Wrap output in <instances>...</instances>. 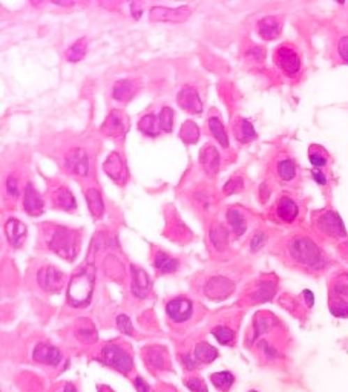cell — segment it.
<instances>
[{
  "mask_svg": "<svg viewBox=\"0 0 348 392\" xmlns=\"http://www.w3.org/2000/svg\"><path fill=\"white\" fill-rule=\"evenodd\" d=\"M285 251L293 264L308 272H321L326 265L319 247L308 236H293L287 242Z\"/></svg>",
  "mask_w": 348,
  "mask_h": 392,
  "instance_id": "cell-1",
  "label": "cell"
},
{
  "mask_svg": "<svg viewBox=\"0 0 348 392\" xmlns=\"http://www.w3.org/2000/svg\"><path fill=\"white\" fill-rule=\"evenodd\" d=\"M96 285V270L94 267L79 268L68 287V304L74 308H83L91 302L92 291Z\"/></svg>",
  "mask_w": 348,
  "mask_h": 392,
  "instance_id": "cell-2",
  "label": "cell"
},
{
  "mask_svg": "<svg viewBox=\"0 0 348 392\" xmlns=\"http://www.w3.org/2000/svg\"><path fill=\"white\" fill-rule=\"evenodd\" d=\"M46 242L54 253L66 260H74L79 255L80 235L66 227H52L46 235Z\"/></svg>",
  "mask_w": 348,
  "mask_h": 392,
  "instance_id": "cell-3",
  "label": "cell"
},
{
  "mask_svg": "<svg viewBox=\"0 0 348 392\" xmlns=\"http://www.w3.org/2000/svg\"><path fill=\"white\" fill-rule=\"evenodd\" d=\"M98 360L103 365L112 368V370L119 371L123 375H129L134 371V359L133 351H129L126 345L111 342L106 343L105 347L100 350Z\"/></svg>",
  "mask_w": 348,
  "mask_h": 392,
  "instance_id": "cell-4",
  "label": "cell"
},
{
  "mask_svg": "<svg viewBox=\"0 0 348 392\" xmlns=\"http://www.w3.org/2000/svg\"><path fill=\"white\" fill-rule=\"evenodd\" d=\"M328 308L336 317H348V270L338 272L330 279Z\"/></svg>",
  "mask_w": 348,
  "mask_h": 392,
  "instance_id": "cell-5",
  "label": "cell"
},
{
  "mask_svg": "<svg viewBox=\"0 0 348 392\" xmlns=\"http://www.w3.org/2000/svg\"><path fill=\"white\" fill-rule=\"evenodd\" d=\"M273 60L276 66L289 77H296L301 71V65H303L299 52L296 51L295 46H292L289 43L278 46L273 54Z\"/></svg>",
  "mask_w": 348,
  "mask_h": 392,
  "instance_id": "cell-6",
  "label": "cell"
},
{
  "mask_svg": "<svg viewBox=\"0 0 348 392\" xmlns=\"http://www.w3.org/2000/svg\"><path fill=\"white\" fill-rule=\"evenodd\" d=\"M37 282L38 285L42 287V290L48 291V293H59V291L63 288L65 276L59 268L52 265H46L38 270Z\"/></svg>",
  "mask_w": 348,
  "mask_h": 392,
  "instance_id": "cell-7",
  "label": "cell"
},
{
  "mask_svg": "<svg viewBox=\"0 0 348 392\" xmlns=\"http://www.w3.org/2000/svg\"><path fill=\"white\" fill-rule=\"evenodd\" d=\"M316 226L321 230L324 235L330 237H344L347 235L342 219L339 218V214L333 210L322 212L318 218H316Z\"/></svg>",
  "mask_w": 348,
  "mask_h": 392,
  "instance_id": "cell-8",
  "label": "cell"
},
{
  "mask_svg": "<svg viewBox=\"0 0 348 392\" xmlns=\"http://www.w3.org/2000/svg\"><path fill=\"white\" fill-rule=\"evenodd\" d=\"M190 8H165V6H153L151 10V20L152 22H172V23H183L190 17Z\"/></svg>",
  "mask_w": 348,
  "mask_h": 392,
  "instance_id": "cell-9",
  "label": "cell"
},
{
  "mask_svg": "<svg viewBox=\"0 0 348 392\" xmlns=\"http://www.w3.org/2000/svg\"><path fill=\"white\" fill-rule=\"evenodd\" d=\"M166 313L169 319L175 324H184L193 314V304L186 297H175L166 305Z\"/></svg>",
  "mask_w": 348,
  "mask_h": 392,
  "instance_id": "cell-10",
  "label": "cell"
},
{
  "mask_svg": "<svg viewBox=\"0 0 348 392\" xmlns=\"http://www.w3.org/2000/svg\"><path fill=\"white\" fill-rule=\"evenodd\" d=\"M234 282L222 278V276H216V278H212L206 283L204 293L209 299H212V301H222V299H226L234 293Z\"/></svg>",
  "mask_w": 348,
  "mask_h": 392,
  "instance_id": "cell-11",
  "label": "cell"
},
{
  "mask_svg": "<svg viewBox=\"0 0 348 392\" xmlns=\"http://www.w3.org/2000/svg\"><path fill=\"white\" fill-rule=\"evenodd\" d=\"M65 168L68 173L86 176L89 172V161L83 149H73L65 158Z\"/></svg>",
  "mask_w": 348,
  "mask_h": 392,
  "instance_id": "cell-12",
  "label": "cell"
},
{
  "mask_svg": "<svg viewBox=\"0 0 348 392\" xmlns=\"http://www.w3.org/2000/svg\"><path fill=\"white\" fill-rule=\"evenodd\" d=\"M176 102L181 109L189 113H201V111H203V102H201L198 92L190 86H184L178 92Z\"/></svg>",
  "mask_w": 348,
  "mask_h": 392,
  "instance_id": "cell-13",
  "label": "cell"
},
{
  "mask_svg": "<svg viewBox=\"0 0 348 392\" xmlns=\"http://www.w3.org/2000/svg\"><path fill=\"white\" fill-rule=\"evenodd\" d=\"M275 213L276 218L281 222L292 224V222L298 218L299 207L289 195H282L280 199H278V203L275 205Z\"/></svg>",
  "mask_w": 348,
  "mask_h": 392,
  "instance_id": "cell-14",
  "label": "cell"
},
{
  "mask_svg": "<svg viewBox=\"0 0 348 392\" xmlns=\"http://www.w3.org/2000/svg\"><path fill=\"white\" fill-rule=\"evenodd\" d=\"M129 127V118L125 112L121 111H112L105 121L103 130H106L111 136H121L126 134Z\"/></svg>",
  "mask_w": 348,
  "mask_h": 392,
  "instance_id": "cell-15",
  "label": "cell"
},
{
  "mask_svg": "<svg viewBox=\"0 0 348 392\" xmlns=\"http://www.w3.org/2000/svg\"><path fill=\"white\" fill-rule=\"evenodd\" d=\"M23 209H25L29 217H37V214H40L45 209L43 199L33 184H27L25 187V195H23Z\"/></svg>",
  "mask_w": 348,
  "mask_h": 392,
  "instance_id": "cell-16",
  "label": "cell"
},
{
  "mask_svg": "<svg viewBox=\"0 0 348 392\" xmlns=\"http://www.w3.org/2000/svg\"><path fill=\"white\" fill-rule=\"evenodd\" d=\"M33 357L37 363L46 366H57L61 362L60 351L48 343H38L34 350Z\"/></svg>",
  "mask_w": 348,
  "mask_h": 392,
  "instance_id": "cell-17",
  "label": "cell"
},
{
  "mask_svg": "<svg viewBox=\"0 0 348 392\" xmlns=\"http://www.w3.org/2000/svg\"><path fill=\"white\" fill-rule=\"evenodd\" d=\"M281 29H282L281 17L268 15V17H264L258 22V34L264 38V40H275V38L281 34Z\"/></svg>",
  "mask_w": 348,
  "mask_h": 392,
  "instance_id": "cell-18",
  "label": "cell"
},
{
  "mask_svg": "<svg viewBox=\"0 0 348 392\" xmlns=\"http://www.w3.org/2000/svg\"><path fill=\"white\" fill-rule=\"evenodd\" d=\"M130 272H133V285H130L133 295L138 299H144L151 290V279L148 273L143 272L142 268L138 267H133Z\"/></svg>",
  "mask_w": 348,
  "mask_h": 392,
  "instance_id": "cell-19",
  "label": "cell"
},
{
  "mask_svg": "<svg viewBox=\"0 0 348 392\" xmlns=\"http://www.w3.org/2000/svg\"><path fill=\"white\" fill-rule=\"evenodd\" d=\"M275 173L282 182H292L298 175V166L290 157H280L275 163Z\"/></svg>",
  "mask_w": 348,
  "mask_h": 392,
  "instance_id": "cell-20",
  "label": "cell"
},
{
  "mask_svg": "<svg viewBox=\"0 0 348 392\" xmlns=\"http://www.w3.org/2000/svg\"><path fill=\"white\" fill-rule=\"evenodd\" d=\"M146 365H148L152 371H161L166 370L169 357L166 354V348L163 347H151L144 351Z\"/></svg>",
  "mask_w": 348,
  "mask_h": 392,
  "instance_id": "cell-21",
  "label": "cell"
},
{
  "mask_svg": "<svg viewBox=\"0 0 348 392\" xmlns=\"http://www.w3.org/2000/svg\"><path fill=\"white\" fill-rule=\"evenodd\" d=\"M199 163L204 167V171L207 172L209 176H215L216 173H218V168H220L218 150H216L211 144L206 146V148L199 153Z\"/></svg>",
  "mask_w": 348,
  "mask_h": 392,
  "instance_id": "cell-22",
  "label": "cell"
},
{
  "mask_svg": "<svg viewBox=\"0 0 348 392\" xmlns=\"http://www.w3.org/2000/svg\"><path fill=\"white\" fill-rule=\"evenodd\" d=\"M5 232H6V237L13 247H20L23 240L27 237V227L23 222H20L19 219L11 218L8 219L6 226H5Z\"/></svg>",
  "mask_w": 348,
  "mask_h": 392,
  "instance_id": "cell-23",
  "label": "cell"
},
{
  "mask_svg": "<svg viewBox=\"0 0 348 392\" xmlns=\"http://www.w3.org/2000/svg\"><path fill=\"white\" fill-rule=\"evenodd\" d=\"M103 168L107 176H111V178L117 182L121 181L123 176H125V166H123V161L119 153H111L105 161Z\"/></svg>",
  "mask_w": 348,
  "mask_h": 392,
  "instance_id": "cell-24",
  "label": "cell"
},
{
  "mask_svg": "<svg viewBox=\"0 0 348 392\" xmlns=\"http://www.w3.org/2000/svg\"><path fill=\"white\" fill-rule=\"evenodd\" d=\"M234 132L238 141L241 143H250L257 138V130H255L253 125L245 118H238L235 126H234Z\"/></svg>",
  "mask_w": 348,
  "mask_h": 392,
  "instance_id": "cell-25",
  "label": "cell"
},
{
  "mask_svg": "<svg viewBox=\"0 0 348 392\" xmlns=\"http://www.w3.org/2000/svg\"><path fill=\"white\" fill-rule=\"evenodd\" d=\"M137 88L134 86V83L130 80H120L114 84L112 95L117 102H128V100L133 98L135 95Z\"/></svg>",
  "mask_w": 348,
  "mask_h": 392,
  "instance_id": "cell-26",
  "label": "cell"
},
{
  "mask_svg": "<svg viewBox=\"0 0 348 392\" xmlns=\"http://www.w3.org/2000/svg\"><path fill=\"white\" fill-rule=\"evenodd\" d=\"M52 201H54V205L59 207V209H63V210H74L77 207L73 194L65 187H59L56 191H54Z\"/></svg>",
  "mask_w": 348,
  "mask_h": 392,
  "instance_id": "cell-27",
  "label": "cell"
},
{
  "mask_svg": "<svg viewBox=\"0 0 348 392\" xmlns=\"http://www.w3.org/2000/svg\"><path fill=\"white\" fill-rule=\"evenodd\" d=\"M86 201H88V207L89 212L94 218H100L105 213V203L102 194L97 189H89L86 190Z\"/></svg>",
  "mask_w": 348,
  "mask_h": 392,
  "instance_id": "cell-28",
  "label": "cell"
},
{
  "mask_svg": "<svg viewBox=\"0 0 348 392\" xmlns=\"http://www.w3.org/2000/svg\"><path fill=\"white\" fill-rule=\"evenodd\" d=\"M193 356H195V359L199 363L209 365V363H212L216 357H218V351H216L212 345H209L207 342H199V343H197L195 351H193Z\"/></svg>",
  "mask_w": 348,
  "mask_h": 392,
  "instance_id": "cell-29",
  "label": "cell"
},
{
  "mask_svg": "<svg viewBox=\"0 0 348 392\" xmlns=\"http://www.w3.org/2000/svg\"><path fill=\"white\" fill-rule=\"evenodd\" d=\"M153 267H156L157 270L163 274L174 273L178 268V260L166 255V253H163V251H158L156 255V259H153Z\"/></svg>",
  "mask_w": 348,
  "mask_h": 392,
  "instance_id": "cell-30",
  "label": "cell"
},
{
  "mask_svg": "<svg viewBox=\"0 0 348 392\" xmlns=\"http://www.w3.org/2000/svg\"><path fill=\"white\" fill-rule=\"evenodd\" d=\"M138 129H140V132H143L144 135L148 136H157L160 132V120L156 117L153 113H148L144 115L143 118H140L138 121Z\"/></svg>",
  "mask_w": 348,
  "mask_h": 392,
  "instance_id": "cell-31",
  "label": "cell"
},
{
  "mask_svg": "<svg viewBox=\"0 0 348 392\" xmlns=\"http://www.w3.org/2000/svg\"><path fill=\"white\" fill-rule=\"evenodd\" d=\"M211 380L213 383V386L220 392H229L235 383V375L229 371H221L212 374Z\"/></svg>",
  "mask_w": 348,
  "mask_h": 392,
  "instance_id": "cell-32",
  "label": "cell"
},
{
  "mask_svg": "<svg viewBox=\"0 0 348 392\" xmlns=\"http://www.w3.org/2000/svg\"><path fill=\"white\" fill-rule=\"evenodd\" d=\"M209 129H211L212 135L216 138V141H218L222 148H229V136L226 134V129H224L220 117L209 118Z\"/></svg>",
  "mask_w": 348,
  "mask_h": 392,
  "instance_id": "cell-33",
  "label": "cell"
},
{
  "mask_svg": "<svg viewBox=\"0 0 348 392\" xmlns=\"http://www.w3.org/2000/svg\"><path fill=\"white\" fill-rule=\"evenodd\" d=\"M227 221H229V224L232 227V230L238 235V236H241L245 233V230H247V221L245 218L243 217V213L236 210V209H230L227 212Z\"/></svg>",
  "mask_w": 348,
  "mask_h": 392,
  "instance_id": "cell-34",
  "label": "cell"
},
{
  "mask_svg": "<svg viewBox=\"0 0 348 392\" xmlns=\"http://www.w3.org/2000/svg\"><path fill=\"white\" fill-rule=\"evenodd\" d=\"M308 158H310V163L318 168L326 167L328 164V161H330L327 150L321 148V146H316V144L310 146V149H308Z\"/></svg>",
  "mask_w": 348,
  "mask_h": 392,
  "instance_id": "cell-35",
  "label": "cell"
},
{
  "mask_svg": "<svg viewBox=\"0 0 348 392\" xmlns=\"http://www.w3.org/2000/svg\"><path fill=\"white\" fill-rule=\"evenodd\" d=\"M180 138L186 144H195L199 138V129L195 123L190 120L184 121L180 129Z\"/></svg>",
  "mask_w": 348,
  "mask_h": 392,
  "instance_id": "cell-36",
  "label": "cell"
},
{
  "mask_svg": "<svg viewBox=\"0 0 348 392\" xmlns=\"http://www.w3.org/2000/svg\"><path fill=\"white\" fill-rule=\"evenodd\" d=\"M86 51H88L86 38H80V40H77L71 48H69L68 61H71V63H77V61H80L84 56H86Z\"/></svg>",
  "mask_w": 348,
  "mask_h": 392,
  "instance_id": "cell-37",
  "label": "cell"
},
{
  "mask_svg": "<svg viewBox=\"0 0 348 392\" xmlns=\"http://www.w3.org/2000/svg\"><path fill=\"white\" fill-rule=\"evenodd\" d=\"M211 237H212V242L216 249L218 250L226 249L227 241H229V233L222 226H220V224L215 226L211 232Z\"/></svg>",
  "mask_w": 348,
  "mask_h": 392,
  "instance_id": "cell-38",
  "label": "cell"
},
{
  "mask_svg": "<svg viewBox=\"0 0 348 392\" xmlns=\"http://www.w3.org/2000/svg\"><path fill=\"white\" fill-rule=\"evenodd\" d=\"M212 333L221 345H234L235 342V331L229 327H216Z\"/></svg>",
  "mask_w": 348,
  "mask_h": 392,
  "instance_id": "cell-39",
  "label": "cell"
},
{
  "mask_svg": "<svg viewBox=\"0 0 348 392\" xmlns=\"http://www.w3.org/2000/svg\"><path fill=\"white\" fill-rule=\"evenodd\" d=\"M273 293H275V283L267 281V282H262L258 287L257 293L253 295V299L257 302H264V301H268V299L273 296Z\"/></svg>",
  "mask_w": 348,
  "mask_h": 392,
  "instance_id": "cell-40",
  "label": "cell"
},
{
  "mask_svg": "<svg viewBox=\"0 0 348 392\" xmlns=\"http://www.w3.org/2000/svg\"><path fill=\"white\" fill-rule=\"evenodd\" d=\"M160 127L161 130H165V132H172L174 129V111L171 107H163L160 112Z\"/></svg>",
  "mask_w": 348,
  "mask_h": 392,
  "instance_id": "cell-41",
  "label": "cell"
},
{
  "mask_svg": "<svg viewBox=\"0 0 348 392\" xmlns=\"http://www.w3.org/2000/svg\"><path fill=\"white\" fill-rule=\"evenodd\" d=\"M243 189V180L241 178H232L226 182V186H224V194L226 195H232V194H236L238 190Z\"/></svg>",
  "mask_w": 348,
  "mask_h": 392,
  "instance_id": "cell-42",
  "label": "cell"
},
{
  "mask_svg": "<svg viewBox=\"0 0 348 392\" xmlns=\"http://www.w3.org/2000/svg\"><path fill=\"white\" fill-rule=\"evenodd\" d=\"M186 385L192 391V392H207L206 383L201 380L199 377H192L189 380H186Z\"/></svg>",
  "mask_w": 348,
  "mask_h": 392,
  "instance_id": "cell-43",
  "label": "cell"
},
{
  "mask_svg": "<svg viewBox=\"0 0 348 392\" xmlns=\"http://www.w3.org/2000/svg\"><path fill=\"white\" fill-rule=\"evenodd\" d=\"M338 54L344 63H348V36L339 38L338 42Z\"/></svg>",
  "mask_w": 348,
  "mask_h": 392,
  "instance_id": "cell-44",
  "label": "cell"
},
{
  "mask_svg": "<svg viewBox=\"0 0 348 392\" xmlns=\"http://www.w3.org/2000/svg\"><path fill=\"white\" fill-rule=\"evenodd\" d=\"M117 327L120 328L121 333L125 334H133V325H130V320L125 314H121V316L117 317Z\"/></svg>",
  "mask_w": 348,
  "mask_h": 392,
  "instance_id": "cell-45",
  "label": "cell"
},
{
  "mask_svg": "<svg viewBox=\"0 0 348 392\" xmlns=\"http://www.w3.org/2000/svg\"><path fill=\"white\" fill-rule=\"evenodd\" d=\"M6 190H8V195H11L13 198L19 195V181L15 176H10V178L6 180Z\"/></svg>",
  "mask_w": 348,
  "mask_h": 392,
  "instance_id": "cell-46",
  "label": "cell"
},
{
  "mask_svg": "<svg viewBox=\"0 0 348 392\" xmlns=\"http://www.w3.org/2000/svg\"><path fill=\"white\" fill-rule=\"evenodd\" d=\"M266 240H267L266 235L262 233V232H258L257 235L253 236V240H252V250L253 251H258L262 247V245L266 244Z\"/></svg>",
  "mask_w": 348,
  "mask_h": 392,
  "instance_id": "cell-47",
  "label": "cell"
},
{
  "mask_svg": "<svg viewBox=\"0 0 348 392\" xmlns=\"http://www.w3.org/2000/svg\"><path fill=\"white\" fill-rule=\"evenodd\" d=\"M134 383H135V388L138 392H152L151 386H148V383H146L142 377H137L134 380Z\"/></svg>",
  "mask_w": 348,
  "mask_h": 392,
  "instance_id": "cell-48",
  "label": "cell"
},
{
  "mask_svg": "<svg viewBox=\"0 0 348 392\" xmlns=\"http://www.w3.org/2000/svg\"><path fill=\"white\" fill-rule=\"evenodd\" d=\"M313 178H315V181L319 184V186H326L327 184V178H326V175H324L321 171H313Z\"/></svg>",
  "mask_w": 348,
  "mask_h": 392,
  "instance_id": "cell-49",
  "label": "cell"
},
{
  "mask_svg": "<svg viewBox=\"0 0 348 392\" xmlns=\"http://www.w3.org/2000/svg\"><path fill=\"white\" fill-rule=\"evenodd\" d=\"M156 392H178L174 386H169V385H160Z\"/></svg>",
  "mask_w": 348,
  "mask_h": 392,
  "instance_id": "cell-50",
  "label": "cell"
},
{
  "mask_svg": "<svg viewBox=\"0 0 348 392\" xmlns=\"http://www.w3.org/2000/svg\"><path fill=\"white\" fill-rule=\"evenodd\" d=\"M97 392H115V391L107 385H97Z\"/></svg>",
  "mask_w": 348,
  "mask_h": 392,
  "instance_id": "cell-51",
  "label": "cell"
},
{
  "mask_svg": "<svg viewBox=\"0 0 348 392\" xmlns=\"http://www.w3.org/2000/svg\"><path fill=\"white\" fill-rule=\"evenodd\" d=\"M137 6H138L137 3H130V8H133V10H134V17H135V19L140 17V14H142V10H138Z\"/></svg>",
  "mask_w": 348,
  "mask_h": 392,
  "instance_id": "cell-52",
  "label": "cell"
},
{
  "mask_svg": "<svg viewBox=\"0 0 348 392\" xmlns=\"http://www.w3.org/2000/svg\"><path fill=\"white\" fill-rule=\"evenodd\" d=\"M250 392H258V391H250Z\"/></svg>",
  "mask_w": 348,
  "mask_h": 392,
  "instance_id": "cell-53",
  "label": "cell"
}]
</instances>
